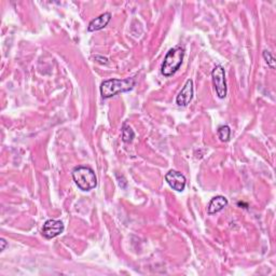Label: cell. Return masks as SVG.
I'll return each mask as SVG.
<instances>
[{
	"label": "cell",
	"mask_w": 276,
	"mask_h": 276,
	"mask_svg": "<svg viewBox=\"0 0 276 276\" xmlns=\"http://www.w3.org/2000/svg\"><path fill=\"white\" fill-rule=\"evenodd\" d=\"M185 56V49L180 46L172 48L165 55L161 72L165 77H171L180 68Z\"/></svg>",
	"instance_id": "3"
},
{
	"label": "cell",
	"mask_w": 276,
	"mask_h": 276,
	"mask_svg": "<svg viewBox=\"0 0 276 276\" xmlns=\"http://www.w3.org/2000/svg\"><path fill=\"white\" fill-rule=\"evenodd\" d=\"M0 244H2V248H0V250L4 251V250L6 249L7 245H8V243L6 242V239H5V238H2V239H0Z\"/></svg>",
	"instance_id": "13"
},
{
	"label": "cell",
	"mask_w": 276,
	"mask_h": 276,
	"mask_svg": "<svg viewBox=\"0 0 276 276\" xmlns=\"http://www.w3.org/2000/svg\"><path fill=\"white\" fill-rule=\"evenodd\" d=\"M64 230H65L64 223L61 220L49 219L45 222V224H43L42 235L48 239H51L62 234Z\"/></svg>",
	"instance_id": "5"
},
{
	"label": "cell",
	"mask_w": 276,
	"mask_h": 276,
	"mask_svg": "<svg viewBox=\"0 0 276 276\" xmlns=\"http://www.w3.org/2000/svg\"><path fill=\"white\" fill-rule=\"evenodd\" d=\"M111 20V14L109 12L100 14L99 17L95 18L90 22V24L88 26V31L89 32H97L105 28L109 22Z\"/></svg>",
	"instance_id": "8"
},
{
	"label": "cell",
	"mask_w": 276,
	"mask_h": 276,
	"mask_svg": "<svg viewBox=\"0 0 276 276\" xmlns=\"http://www.w3.org/2000/svg\"><path fill=\"white\" fill-rule=\"evenodd\" d=\"M136 81L134 78L110 79L100 84V94L103 98H110L119 93L128 92L134 89Z\"/></svg>",
	"instance_id": "1"
},
{
	"label": "cell",
	"mask_w": 276,
	"mask_h": 276,
	"mask_svg": "<svg viewBox=\"0 0 276 276\" xmlns=\"http://www.w3.org/2000/svg\"><path fill=\"white\" fill-rule=\"evenodd\" d=\"M212 79H213V83H214L218 97L219 98L226 97L228 93L227 82H226V72H224L223 67L220 66V65H218V66H216L213 69Z\"/></svg>",
	"instance_id": "4"
},
{
	"label": "cell",
	"mask_w": 276,
	"mask_h": 276,
	"mask_svg": "<svg viewBox=\"0 0 276 276\" xmlns=\"http://www.w3.org/2000/svg\"><path fill=\"white\" fill-rule=\"evenodd\" d=\"M217 135L219 137V140L223 143H227L230 141L231 137V128L228 125H221L217 129Z\"/></svg>",
	"instance_id": "10"
},
{
	"label": "cell",
	"mask_w": 276,
	"mask_h": 276,
	"mask_svg": "<svg viewBox=\"0 0 276 276\" xmlns=\"http://www.w3.org/2000/svg\"><path fill=\"white\" fill-rule=\"evenodd\" d=\"M165 180L166 183L170 185V187L173 188L175 191L183 192L185 190L187 180H186V177L180 172L174 171V170L170 171L165 175Z\"/></svg>",
	"instance_id": "6"
},
{
	"label": "cell",
	"mask_w": 276,
	"mask_h": 276,
	"mask_svg": "<svg viewBox=\"0 0 276 276\" xmlns=\"http://www.w3.org/2000/svg\"><path fill=\"white\" fill-rule=\"evenodd\" d=\"M72 178L80 190L90 191L97 186V177L95 173L88 166H77L72 171Z\"/></svg>",
	"instance_id": "2"
},
{
	"label": "cell",
	"mask_w": 276,
	"mask_h": 276,
	"mask_svg": "<svg viewBox=\"0 0 276 276\" xmlns=\"http://www.w3.org/2000/svg\"><path fill=\"white\" fill-rule=\"evenodd\" d=\"M193 98V81L191 79H188L185 83L184 88L181 89L176 97V103L179 106H187Z\"/></svg>",
	"instance_id": "7"
},
{
	"label": "cell",
	"mask_w": 276,
	"mask_h": 276,
	"mask_svg": "<svg viewBox=\"0 0 276 276\" xmlns=\"http://www.w3.org/2000/svg\"><path fill=\"white\" fill-rule=\"evenodd\" d=\"M135 138V133L129 125H127L126 123L123 124L122 128V141L124 143H132L133 140Z\"/></svg>",
	"instance_id": "11"
},
{
	"label": "cell",
	"mask_w": 276,
	"mask_h": 276,
	"mask_svg": "<svg viewBox=\"0 0 276 276\" xmlns=\"http://www.w3.org/2000/svg\"><path fill=\"white\" fill-rule=\"evenodd\" d=\"M228 199L222 197V195H218V197L213 198L210 200L208 207H207V213L209 215H214L216 213H219L221 210L228 205Z\"/></svg>",
	"instance_id": "9"
},
{
	"label": "cell",
	"mask_w": 276,
	"mask_h": 276,
	"mask_svg": "<svg viewBox=\"0 0 276 276\" xmlns=\"http://www.w3.org/2000/svg\"><path fill=\"white\" fill-rule=\"evenodd\" d=\"M263 57L267 64V66H270V68L274 69L275 68V60H274L273 55L271 54V52H268V51H266V50L263 51Z\"/></svg>",
	"instance_id": "12"
}]
</instances>
